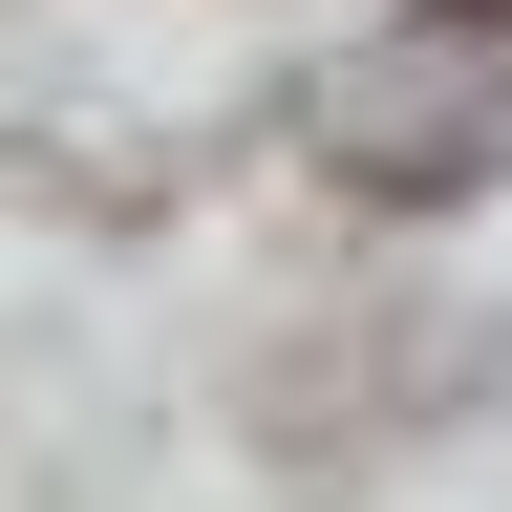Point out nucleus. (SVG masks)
I'll list each match as a JSON object with an SVG mask.
<instances>
[{"label": "nucleus", "mask_w": 512, "mask_h": 512, "mask_svg": "<svg viewBox=\"0 0 512 512\" xmlns=\"http://www.w3.org/2000/svg\"><path fill=\"white\" fill-rule=\"evenodd\" d=\"M427 22H512V0H427Z\"/></svg>", "instance_id": "1"}]
</instances>
